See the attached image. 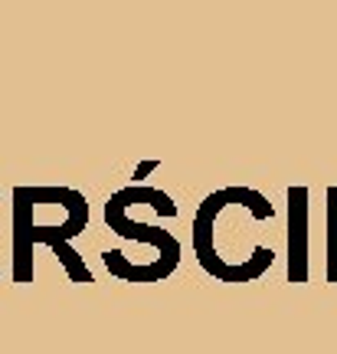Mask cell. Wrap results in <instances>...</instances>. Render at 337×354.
<instances>
[{"label":"cell","mask_w":337,"mask_h":354,"mask_svg":"<svg viewBox=\"0 0 337 354\" xmlns=\"http://www.w3.org/2000/svg\"><path fill=\"white\" fill-rule=\"evenodd\" d=\"M226 201H265V197L256 194V190H239V187H226V190H220V194H210V197L203 201L200 214H197V223H193V246H197V256H200L203 269H206L210 276L223 279V282H249V279H256L262 272L265 266H272V250H262V246H259L242 269H233V266H226L223 259H216L210 223H213V214H220L226 207Z\"/></svg>","instance_id":"obj_1"},{"label":"cell","mask_w":337,"mask_h":354,"mask_svg":"<svg viewBox=\"0 0 337 354\" xmlns=\"http://www.w3.org/2000/svg\"><path fill=\"white\" fill-rule=\"evenodd\" d=\"M105 220H108V227L118 230L122 236H131V240H141V243H151V246H157V253H161V263L164 269L171 272L177 266V256H180V243L171 236V233H164L157 227H137L131 220H125V214L115 207V203H105Z\"/></svg>","instance_id":"obj_2"},{"label":"cell","mask_w":337,"mask_h":354,"mask_svg":"<svg viewBox=\"0 0 337 354\" xmlns=\"http://www.w3.org/2000/svg\"><path fill=\"white\" fill-rule=\"evenodd\" d=\"M305 201H308V190L305 187H291L288 190V220H291V259H288V279L291 282H305L308 272V256H305Z\"/></svg>","instance_id":"obj_3"}]
</instances>
